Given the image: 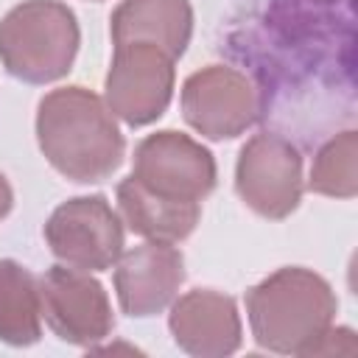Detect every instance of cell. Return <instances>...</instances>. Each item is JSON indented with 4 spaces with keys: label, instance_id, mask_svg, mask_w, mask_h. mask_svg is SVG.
I'll use <instances>...</instances> for the list:
<instances>
[{
    "label": "cell",
    "instance_id": "cell-1",
    "mask_svg": "<svg viewBox=\"0 0 358 358\" xmlns=\"http://www.w3.org/2000/svg\"><path fill=\"white\" fill-rule=\"evenodd\" d=\"M36 143L50 168L78 185L109 179L126 157V137L106 101L78 84L39 101Z\"/></svg>",
    "mask_w": 358,
    "mask_h": 358
},
{
    "label": "cell",
    "instance_id": "cell-2",
    "mask_svg": "<svg viewBox=\"0 0 358 358\" xmlns=\"http://www.w3.org/2000/svg\"><path fill=\"white\" fill-rule=\"evenodd\" d=\"M338 299L330 282L305 266H282L246 291V316L257 347L280 355L333 350Z\"/></svg>",
    "mask_w": 358,
    "mask_h": 358
},
{
    "label": "cell",
    "instance_id": "cell-3",
    "mask_svg": "<svg viewBox=\"0 0 358 358\" xmlns=\"http://www.w3.org/2000/svg\"><path fill=\"white\" fill-rule=\"evenodd\" d=\"M78 45L76 11L62 0H22L0 20V64L25 84L64 78Z\"/></svg>",
    "mask_w": 358,
    "mask_h": 358
},
{
    "label": "cell",
    "instance_id": "cell-4",
    "mask_svg": "<svg viewBox=\"0 0 358 358\" xmlns=\"http://www.w3.org/2000/svg\"><path fill=\"white\" fill-rule=\"evenodd\" d=\"M129 176L162 201L201 204L215 190L218 168L213 151L199 140L176 129H162L137 143Z\"/></svg>",
    "mask_w": 358,
    "mask_h": 358
},
{
    "label": "cell",
    "instance_id": "cell-5",
    "mask_svg": "<svg viewBox=\"0 0 358 358\" xmlns=\"http://www.w3.org/2000/svg\"><path fill=\"white\" fill-rule=\"evenodd\" d=\"M302 154L299 148L274 131L249 137L235 162V190L241 201L268 218H288L302 201Z\"/></svg>",
    "mask_w": 358,
    "mask_h": 358
},
{
    "label": "cell",
    "instance_id": "cell-6",
    "mask_svg": "<svg viewBox=\"0 0 358 358\" xmlns=\"http://www.w3.org/2000/svg\"><path fill=\"white\" fill-rule=\"evenodd\" d=\"M176 59L151 42L115 45L103 81L106 106L123 123L140 129L159 120L173 98Z\"/></svg>",
    "mask_w": 358,
    "mask_h": 358
},
{
    "label": "cell",
    "instance_id": "cell-7",
    "mask_svg": "<svg viewBox=\"0 0 358 358\" xmlns=\"http://www.w3.org/2000/svg\"><path fill=\"white\" fill-rule=\"evenodd\" d=\"M42 235L59 263L84 271H106L123 252V218L101 193L62 201Z\"/></svg>",
    "mask_w": 358,
    "mask_h": 358
},
{
    "label": "cell",
    "instance_id": "cell-8",
    "mask_svg": "<svg viewBox=\"0 0 358 358\" xmlns=\"http://www.w3.org/2000/svg\"><path fill=\"white\" fill-rule=\"evenodd\" d=\"M185 123L207 140H232L260 117V92L252 78L229 64L190 73L179 92Z\"/></svg>",
    "mask_w": 358,
    "mask_h": 358
},
{
    "label": "cell",
    "instance_id": "cell-9",
    "mask_svg": "<svg viewBox=\"0 0 358 358\" xmlns=\"http://www.w3.org/2000/svg\"><path fill=\"white\" fill-rule=\"evenodd\" d=\"M42 319L56 338L73 347H92L115 330V313L101 280L84 268L50 266L39 277Z\"/></svg>",
    "mask_w": 358,
    "mask_h": 358
},
{
    "label": "cell",
    "instance_id": "cell-10",
    "mask_svg": "<svg viewBox=\"0 0 358 358\" xmlns=\"http://www.w3.org/2000/svg\"><path fill=\"white\" fill-rule=\"evenodd\" d=\"M185 282V255L173 243L145 241L120 252L115 263L117 305L131 319L162 313Z\"/></svg>",
    "mask_w": 358,
    "mask_h": 358
},
{
    "label": "cell",
    "instance_id": "cell-11",
    "mask_svg": "<svg viewBox=\"0 0 358 358\" xmlns=\"http://www.w3.org/2000/svg\"><path fill=\"white\" fill-rule=\"evenodd\" d=\"M168 330L176 347L193 358H227L243 341L235 299L213 288H193L173 299Z\"/></svg>",
    "mask_w": 358,
    "mask_h": 358
},
{
    "label": "cell",
    "instance_id": "cell-12",
    "mask_svg": "<svg viewBox=\"0 0 358 358\" xmlns=\"http://www.w3.org/2000/svg\"><path fill=\"white\" fill-rule=\"evenodd\" d=\"M115 45L151 42L171 59H179L193 36L190 0H120L109 17Z\"/></svg>",
    "mask_w": 358,
    "mask_h": 358
},
{
    "label": "cell",
    "instance_id": "cell-13",
    "mask_svg": "<svg viewBox=\"0 0 358 358\" xmlns=\"http://www.w3.org/2000/svg\"><path fill=\"white\" fill-rule=\"evenodd\" d=\"M117 210L123 224L134 235L145 241H165V243L185 241L201 218V204L162 201L148 190H143L131 176L120 179L117 185Z\"/></svg>",
    "mask_w": 358,
    "mask_h": 358
},
{
    "label": "cell",
    "instance_id": "cell-14",
    "mask_svg": "<svg viewBox=\"0 0 358 358\" xmlns=\"http://www.w3.org/2000/svg\"><path fill=\"white\" fill-rule=\"evenodd\" d=\"M42 338L39 280L17 260H0V341L31 347Z\"/></svg>",
    "mask_w": 358,
    "mask_h": 358
},
{
    "label": "cell",
    "instance_id": "cell-15",
    "mask_svg": "<svg viewBox=\"0 0 358 358\" xmlns=\"http://www.w3.org/2000/svg\"><path fill=\"white\" fill-rule=\"evenodd\" d=\"M308 187L330 199H352L358 193V131L333 134L313 157Z\"/></svg>",
    "mask_w": 358,
    "mask_h": 358
},
{
    "label": "cell",
    "instance_id": "cell-16",
    "mask_svg": "<svg viewBox=\"0 0 358 358\" xmlns=\"http://www.w3.org/2000/svg\"><path fill=\"white\" fill-rule=\"evenodd\" d=\"M11 207H14V190H11L8 179L0 173V221L11 213Z\"/></svg>",
    "mask_w": 358,
    "mask_h": 358
}]
</instances>
